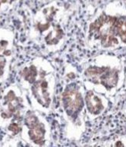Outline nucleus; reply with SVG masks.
Returning a JSON list of instances; mask_svg holds the SVG:
<instances>
[{
	"mask_svg": "<svg viewBox=\"0 0 126 147\" xmlns=\"http://www.w3.org/2000/svg\"><path fill=\"white\" fill-rule=\"evenodd\" d=\"M85 42L101 49L126 46V13L103 11L96 15L87 25Z\"/></svg>",
	"mask_w": 126,
	"mask_h": 147,
	"instance_id": "nucleus-1",
	"label": "nucleus"
},
{
	"mask_svg": "<svg viewBox=\"0 0 126 147\" xmlns=\"http://www.w3.org/2000/svg\"><path fill=\"white\" fill-rule=\"evenodd\" d=\"M85 87L80 81L69 80L61 91L60 104L66 123L67 136L79 140L85 128Z\"/></svg>",
	"mask_w": 126,
	"mask_h": 147,
	"instance_id": "nucleus-2",
	"label": "nucleus"
},
{
	"mask_svg": "<svg viewBox=\"0 0 126 147\" xmlns=\"http://www.w3.org/2000/svg\"><path fill=\"white\" fill-rule=\"evenodd\" d=\"M112 62L100 57L88 62L82 71V83L85 89L95 90L98 87L107 92L115 90L121 82V69L119 63Z\"/></svg>",
	"mask_w": 126,
	"mask_h": 147,
	"instance_id": "nucleus-3",
	"label": "nucleus"
},
{
	"mask_svg": "<svg viewBox=\"0 0 126 147\" xmlns=\"http://www.w3.org/2000/svg\"><path fill=\"white\" fill-rule=\"evenodd\" d=\"M27 89L34 109L46 113L50 111L56 91V76L50 63H46L36 81Z\"/></svg>",
	"mask_w": 126,
	"mask_h": 147,
	"instance_id": "nucleus-4",
	"label": "nucleus"
},
{
	"mask_svg": "<svg viewBox=\"0 0 126 147\" xmlns=\"http://www.w3.org/2000/svg\"><path fill=\"white\" fill-rule=\"evenodd\" d=\"M29 109L26 98L16 86L5 89L0 102V124L6 127L12 123H22Z\"/></svg>",
	"mask_w": 126,
	"mask_h": 147,
	"instance_id": "nucleus-5",
	"label": "nucleus"
},
{
	"mask_svg": "<svg viewBox=\"0 0 126 147\" xmlns=\"http://www.w3.org/2000/svg\"><path fill=\"white\" fill-rule=\"evenodd\" d=\"M21 135L25 142L32 146H45L50 142V127L39 111L29 109L23 116Z\"/></svg>",
	"mask_w": 126,
	"mask_h": 147,
	"instance_id": "nucleus-6",
	"label": "nucleus"
},
{
	"mask_svg": "<svg viewBox=\"0 0 126 147\" xmlns=\"http://www.w3.org/2000/svg\"><path fill=\"white\" fill-rule=\"evenodd\" d=\"M85 112L89 119L97 118L108 107V100L101 93L93 89H85Z\"/></svg>",
	"mask_w": 126,
	"mask_h": 147,
	"instance_id": "nucleus-7",
	"label": "nucleus"
},
{
	"mask_svg": "<svg viewBox=\"0 0 126 147\" xmlns=\"http://www.w3.org/2000/svg\"><path fill=\"white\" fill-rule=\"evenodd\" d=\"M13 35L10 30L0 29V55L12 56Z\"/></svg>",
	"mask_w": 126,
	"mask_h": 147,
	"instance_id": "nucleus-8",
	"label": "nucleus"
},
{
	"mask_svg": "<svg viewBox=\"0 0 126 147\" xmlns=\"http://www.w3.org/2000/svg\"><path fill=\"white\" fill-rule=\"evenodd\" d=\"M10 57L11 56L0 55V82L3 81L9 71Z\"/></svg>",
	"mask_w": 126,
	"mask_h": 147,
	"instance_id": "nucleus-9",
	"label": "nucleus"
},
{
	"mask_svg": "<svg viewBox=\"0 0 126 147\" xmlns=\"http://www.w3.org/2000/svg\"><path fill=\"white\" fill-rule=\"evenodd\" d=\"M14 1L15 0H0V10H2L4 6L12 5Z\"/></svg>",
	"mask_w": 126,
	"mask_h": 147,
	"instance_id": "nucleus-10",
	"label": "nucleus"
},
{
	"mask_svg": "<svg viewBox=\"0 0 126 147\" xmlns=\"http://www.w3.org/2000/svg\"><path fill=\"white\" fill-rule=\"evenodd\" d=\"M122 1H124V2H125L126 3V0H122Z\"/></svg>",
	"mask_w": 126,
	"mask_h": 147,
	"instance_id": "nucleus-11",
	"label": "nucleus"
},
{
	"mask_svg": "<svg viewBox=\"0 0 126 147\" xmlns=\"http://www.w3.org/2000/svg\"><path fill=\"white\" fill-rule=\"evenodd\" d=\"M125 113H126V109H125Z\"/></svg>",
	"mask_w": 126,
	"mask_h": 147,
	"instance_id": "nucleus-12",
	"label": "nucleus"
}]
</instances>
